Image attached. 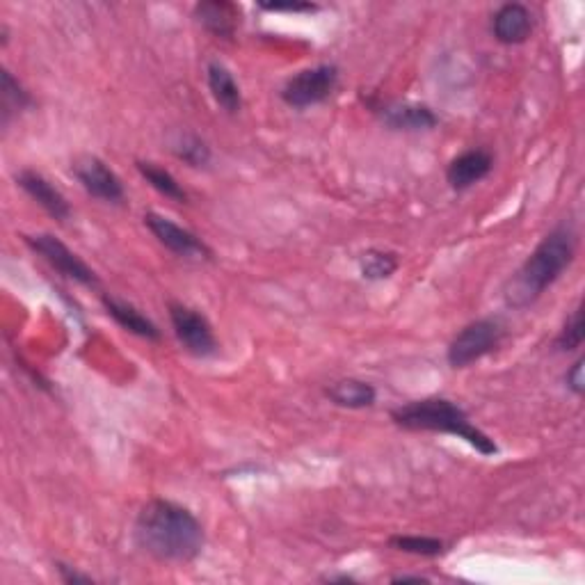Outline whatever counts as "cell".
<instances>
[{"label":"cell","instance_id":"cell-11","mask_svg":"<svg viewBox=\"0 0 585 585\" xmlns=\"http://www.w3.org/2000/svg\"><path fill=\"white\" fill-rule=\"evenodd\" d=\"M492 167L494 160L485 149H471L453 158V163L446 170V179L453 190H467L474 183L483 181L492 172Z\"/></svg>","mask_w":585,"mask_h":585},{"label":"cell","instance_id":"cell-16","mask_svg":"<svg viewBox=\"0 0 585 585\" xmlns=\"http://www.w3.org/2000/svg\"><path fill=\"white\" fill-rule=\"evenodd\" d=\"M208 87H211L213 99L218 101L222 110H227L229 115L243 108V96H240V87L231 76V71L220 62L208 64Z\"/></svg>","mask_w":585,"mask_h":585},{"label":"cell","instance_id":"cell-22","mask_svg":"<svg viewBox=\"0 0 585 585\" xmlns=\"http://www.w3.org/2000/svg\"><path fill=\"white\" fill-rule=\"evenodd\" d=\"M585 336V327H583V309H576L574 314L567 320L563 332L558 334L556 339V348L563 352H572L576 348H581Z\"/></svg>","mask_w":585,"mask_h":585},{"label":"cell","instance_id":"cell-12","mask_svg":"<svg viewBox=\"0 0 585 585\" xmlns=\"http://www.w3.org/2000/svg\"><path fill=\"white\" fill-rule=\"evenodd\" d=\"M533 30V16L531 10L519 3H508L499 7V12L494 14L492 32L501 44H522L531 37Z\"/></svg>","mask_w":585,"mask_h":585},{"label":"cell","instance_id":"cell-19","mask_svg":"<svg viewBox=\"0 0 585 585\" xmlns=\"http://www.w3.org/2000/svg\"><path fill=\"white\" fill-rule=\"evenodd\" d=\"M362 275L371 282H378V279H389L398 270V259L396 254L391 252H380L371 250L362 256Z\"/></svg>","mask_w":585,"mask_h":585},{"label":"cell","instance_id":"cell-20","mask_svg":"<svg viewBox=\"0 0 585 585\" xmlns=\"http://www.w3.org/2000/svg\"><path fill=\"white\" fill-rule=\"evenodd\" d=\"M0 96H3V124L10 122L14 112H21L30 106V96L23 87L16 83L10 71H3V87H0Z\"/></svg>","mask_w":585,"mask_h":585},{"label":"cell","instance_id":"cell-9","mask_svg":"<svg viewBox=\"0 0 585 585\" xmlns=\"http://www.w3.org/2000/svg\"><path fill=\"white\" fill-rule=\"evenodd\" d=\"M144 224L158 238V243L165 245L174 254L186 256V259H208L211 256V250L192 231L179 227V224L163 218V215L147 213L144 215Z\"/></svg>","mask_w":585,"mask_h":585},{"label":"cell","instance_id":"cell-26","mask_svg":"<svg viewBox=\"0 0 585 585\" xmlns=\"http://www.w3.org/2000/svg\"><path fill=\"white\" fill-rule=\"evenodd\" d=\"M60 574L62 579L67 583H92L90 576H83V574H76V572H69L67 565H60Z\"/></svg>","mask_w":585,"mask_h":585},{"label":"cell","instance_id":"cell-23","mask_svg":"<svg viewBox=\"0 0 585 585\" xmlns=\"http://www.w3.org/2000/svg\"><path fill=\"white\" fill-rule=\"evenodd\" d=\"M176 156L186 160L192 167H202L211 158V151H208L204 140H199L197 135H183L179 144H176Z\"/></svg>","mask_w":585,"mask_h":585},{"label":"cell","instance_id":"cell-6","mask_svg":"<svg viewBox=\"0 0 585 585\" xmlns=\"http://www.w3.org/2000/svg\"><path fill=\"white\" fill-rule=\"evenodd\" d=\"M170 320L174 325V334L188 352L197 357H211L218 352L213 327L208 320L197 314L195 309L183 307V304H170Z\"/></svg>","mask_w":585,"mask_h":585},{"label":"cell","instance_id":"cell-2","mask_svg":"<svg viewBox=\"0 0 585 585\" xmlns=\"http://www.w3.org/2000/svg\"><path fill=\"white\" fill-rule=\"evenodd\" d=\"M576 252V231L572 224H560L535 247L522 268L515 272L506 288L508 304L524 309L533 304L547 288L570 268Z\"/></svg>","mask_w":585,"mask_h":585},{"label":"cell","instance_id":"cell-8","mask_svg":"<svg viewBox=\"0 0 585 585\" xmlns=\"http://www.w3.org/2000/svg\"><path fill=\"white\" fill-rule=\"evenodd\" d=\"M74 174L87 192L92 197L101 199V202L117 204L124 199V186L119 181V176L110 170V167L103 163V160L94 156H85L76 160Z\"/></svg>","mask_w":585,"mask_h":585},{"label":"cell","instance_id":"cell-17","mask_svg":"<svg viewBox=\"0 0 585 585\" xmlns=\"http://www.w3.org/2000/svg\"><path fill=\"white\" fill-rule=\"evenodd\" d=\"M103 307H106L108 314L117 320L119 325L124 327L126 332H131L135 336H140V339H147V341H158L160 339V332L158 327L151 323L147 316H142L138 309L131 307V304H126L117 298H103Z\"/></svg>","mask_w":585,"mask_h":585},{"label":"cell","instance_id":"cell-15","mask_svg":"<svg viewBox=\"0 0 585 585\" xmlns=\"http://www.w3.org/2000/svg\"><path fill=\"white\" fill-rule=\"evenodd\" d=\"M325 396L332 400L334 405L346 407V410H364V407H371L378 398V391H375L373 384L364 380H339L334 382L332 387H327Z\"/></svg>","mask_w":585,"mask_h":585},{"label":"cell","instance_id":"cell-4","mask_svg":"<svg viewBox=\"0 0 585 585\" xmlns=\"http://www.w3.org/2000/svg\"><path fill=\"white\" fill-rule=\"evenodd\" d=\"M503 323L499 318H480L476 323L464 327L448 346V364L453 368H467L492 350L499 348L503 341Z\"/></svg>","mask_w":585,"mask_h":585},{"label":"cell","instance_id":"cell-1","mask_svg":"<svg viewBox=\"0 0 585 585\" xmlns=\"http://www.w3.org/2000/svg\"><path fill=\"white\" fill-rule=\"evenodd\" d=\"M135 540L149 556L167 563H190L204 549V528L188 508L154 499L140 510Z\"/></svg>","mask_w":585,"mask_h":585},{"label":"cell","instance_id":"cell-5","mask_svg":"<svg viewBox=\"0 0 585 585\" xmlns=\"http://www.w3.org/2000/svg\"><path fill=\"white\" fill-rule=\"evenodd\" d=\"M339 85V69L334 64H320L314 69H304L293 76L282 90V99L291 108H309L330 99Z\"/></svg>","mask_w":585,"mask_h":585},{"label":"cell","instance_id":"cell-14","mask_svg":"<svg viewBox=\"0 0 585 585\" xmlns=\"http://www.w3.org/2000/svg\"><path fill=\"white\" fill-rule=\"evenodd\" d=\"M195 19L215 37H231L240 23V12L231 3H199L195 7Z\"/></svg>","mask_w":585,"mask_h":585},{"label":"cell","instance_id":"cell-10","mask_svg":"<svg viewBox=\"0 0 585 585\" xmlns=\"http://www.w3.org/2000/svg\"><path fill=\"white\" fill-rule=\"evenodd\" d=\"M382 122L394 131H430L437 126V115L428 106L412 101H396L380 108Z\"/></svg>","mask_w":585,"mask_h":585},{"label":"cell","instance_id":"cell-27","mask_svg":"<svg viewBox=\"0 0 585 585\" xmlns=\"http://www.w3.org/2000/svg\"><path fill=\"white\" fill-rule=\"evenodd\" d=\"M407 581H426L421 579V576H396L394 583H407Z\"/></svg>","mask_w":585,"mask_h":585},{"label":"cell","instance_id":"cell-24","mask_svg":"<svg viewBox=\"0 0 585 585\" xmlns=\"http://www.w3.org/2000/svg\"><path fill=\"white\" fill-rule=\"evenodd\" d=\"M567 387H570L576 396L583 394L585 380H583V359H576L574 366L567 371Z\"/></svg>","mask_w":585,"mask_h":585},{"label":"cell","instance_id":"cell-3","mask_svg":"<svg viewBox=\"0 0 585 585\" xmlns=\"http://www.w3.org/2000/svg\"><path fill=\"white\" fill-rule=\"evenodd\" d=\"M391 419L396 421V426L405 430H428V432H446V435H455L471 444L478 453L494 455L496 448L494 439L485 435L483 430L476 428L469 421L467 412L460 405H455L453 400L446 398H426V400H414L410 405L396 407L391 412Z\"/></svg>","mask_w":585,"mask_h":585},{"label":"cell","instance_id":"cell-7","mask_svg":"<svg viewBox=\"0 0 585 585\" xmlns=\"http://www.w3.org/2000/svg\"><path fill=\"white\" fill-rule=\"evenodd\" d=\"M26 243L35 250L42 259L53 266L60 275L74 279V282L83 284V286H96L99 279H96L94 270L87 268L85 261H80L78 256L69 250L67 245L58 240L55 236L48 234H39V236H26Z\"/></svg>","mask_w":585,"mask_h":585},{"label":"cell","instance_id":"cell-21","mask_svg":"<svg viewBox=\"0 0 585 585\" xmlns=\"http://www.w3.org/2000/svg\"><path fill=\"white\" fill-rule=\"evenodd\" d=\"M389 544L398 551L414 556H439L444 554V542L437 538H419V535H394Z\"/></svg>","mask_w":585,"mask_h":585},{"label":"cell","instance_id":"cell-13","mask_svg":"<svg viewBox=\"0 0 585 585\" xmlns=\"http://www.w3.org/2000/svg\"><path fill=\"white\" fill-rule=\"evenodd\" d=\"M16 183L28 192V195L35 199V202L44 208L46 213H51L55 220H67L71 215L69 202L64 199L62 192L53 186L51 181L44 179L42 174L26 170L16 176Z\"/></svg>","mask_w":585,"mask_h":585},{"label":"cell","instance_id":"cell-18","mask_svg":"<svg viewBox=\"0 0 585 585\" xmlns=\"http://www.w3.org/2000/svg\"><path fill=\"white\" fill-rule=\"evenodd\" d=\"M138 170L144 179H147L151 186L160 192V195L170 197L174 199V202H181V204L188 199L186 190L181 188V183L176 181L170 172L163 170V167H158L154 163H138Z\"/></svg>","mask_w":585,"mask_h":585},{"label":"cell","instance_id":"cell-25","mask_svg":"<svg viewBox=\"0 0 585 585\" xmlns=\"http://www.w3.org/2000/svg\"><path fill=\"white\" fill-rule=\"evenodd\" d=\"M259 7H261V10H266V12H314L316 10V5H311V3H286V5H282V3H261Z\"/></svg>","mask_w":585,"mask_h":585}]
</instances>
